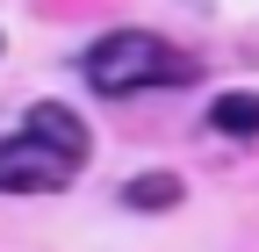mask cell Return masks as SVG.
<instances>
[{
    "mask_svg": "<svg viewBox=\"0 0 259 252\" xmlns=\"http://www.w3.org/2000/svg\"><path fill=\"white\" fill-rule=\"evenodd\" d=\"M209 122L223 137H259V94H223V101L209 108Z\"/></svg>",
    "mask_w": 259,
    "mask_h": 252,
    "instance_id": "4",
    "label": "cell"
},
{
    "mask_svg": "<svg viewBox=\"0 0 259 252\" xmlns=\"http://www.w3.org/2000/svg\"><path fill=\"white\" fill-rule=\"evenodd\" d=\"M180 195H187V187H180L173 173H137V180L122 187V202H130V209H173Z\"/></svg>",
    "mask_w": 259,
    "mask_h": 252,
    "instance_id": "5",
    "label": "cell"
},
{
    "mask_svg": "<svg viewBox=\"0 0 259 252\" xmlns=\"http://www.w3.org/2000/svg\"><path fill=\"white\" fill-rule=\"evenodd\" d=\"M194 79V58H180L166 36L151 29H108L101 44L87 51V87L122 101V94H144V87H187Z\"/></svg>",
    "mask_w": 259,
    "mask_h": 252,
    "instance_id": "1",
    "label": "cell"
},
{
    "mask_svg": "<svg viewBox=\"0 0 259 252\" xmlns=\"http://www.w3.org/2000/svg\"><path fill=\"white\" fill-rule=\"evenodd\" d=\"M72 180H79V166L51 137H36V130H15L0 144V195H58Z\"/></svg>",
    "mask_w": 259,
    "mask_h": 252,
    "instance_id": "2",
    "label": "cell"
},
{
    "mask_svg": "<svg viewBox=\"0 0 259 252\" xmlns=\"http://www.w3.org/2000/svg\"><path fill=\"white\" fill-rule=\"evenodd\" d=\"M22 130L51 137V144H58V151H65L72 166H87V159H94V130H87V122H79L72 108H65V101H36V108H29V122H22Z\"/></svg>",
    "mask_w": 259,
    "mask_h": 252,
    "instance_id": "3",
    "label": "cell"
}]
</instances>
